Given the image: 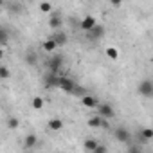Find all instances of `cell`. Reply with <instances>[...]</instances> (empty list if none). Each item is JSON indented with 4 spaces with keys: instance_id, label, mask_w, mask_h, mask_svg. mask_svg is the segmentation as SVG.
<instances>
[{
    "instance_id": "4316f807",
    "label": "cell",
    "mask_w": 153,
    "mask_h": 153,
    "mask_svg": "<svg viewBox=\"0 0 153 153\" xmlns=\"http://www.w3.org/2000/svg\"><path fill=\"white\" fill-rule=\"evenodd\" d=\"M128 153H142V148L140 146H130L128 148Z\"/></svg>"
},
{
    "instance_id": "ac0fdd59",
    "label": "cell",
    "mask_w": 153,
    "mask_h": 153,
    "mask_svg": "<svg viewBox=\"0 0 153 153\" xmlns=\"http://www.w3.org/2000/svg\"><path fill=\"white\" fill-rule=\"evenodd\" d=\"M40 11L42 13H45V15H52V11H54V7H52V4L51 2H40Z\"/></svg>"
},
{
    "instance_id": "d6986e66",
    "label": "cell",
    "mask_w": 153,
    "mask_h": 153,
    "mask_svg": "<svg viewBox=\"0 0 153 153\" xmlns=\"http://www.w3.org/2000/svg\"><path fill=\"white\" fill-rule=\"evenodd\" d=\"M101 123H103V119H101L99 115L88 117V126H90V128H101Z\"/></svg>"
},
{
    "instance_id": "5bb4252c",
    "label": "cell",
    "mask_w": 153,
    "mask_h": 153,
    "mask_svg": "<svg viewBox=\"0 0 153 153\" xmlns=\"http://www.w3.org/2000/svg\"><path fill=\"white\" fill-rule=\"evenodd\" d=\"M139 133H140L142 142H149L153 139V130L151 128H142V130H139Z\"/></svg>"
},
{
    "instance_id": "2e32d148",
    "label": "cell",
    "mask_w": 153,
    "mask_h": 153,
    "mask_svg": "<svg viewBox=\"0 0 153 153\" xmlns=\"http://www.w3.org/2000/svg\"><path fill=\"white\" fill-rule=\"evenodd\" d=\"M97 140L96 139H92V137H88V139H85V142H83V146H85V149L87 151H94L96 148H97Z\"/></svg>"
},
{
    "instance_id": "7402d4cb",
    "label": "cell",
    "mask_w": 153,
    "mask_h": 153,
    "mask_svg": "<svg viewBox=\"0 0 153 153\" xmlns=\"http://www.w3.org/2000/svg\"><path fill=\"white\" fill-rule=\"evenodd\" d=\"M18 126H20L18 117H9V119H7V128H9V130H18Z\"/></svg>"
},
{
    "instance_id": "5b68a950",
    "label": "cell",
    "mask_w": 153,
    "mask_h": 153,
    "mask_svg": "<svg viewBox=\"0 0 153 153\" xmlns=\"http://www.w3.org/2000/svg\"><path fill=\"white\" fill-rule=\"evenodd\" d=\"M96 25H97V22H96V18H94L92 15H85V16H83V20L79 22V29H81V31H85V33L92 31Z\"/></svg>"
},
{
    "instance_id": "30bf717a",
    "label": "cell",
    "mask_w": 153,
    "mask_h": 153,
    "mask_svg": "<svg viewBox=\"0 0 153 153\" xmlns=\"http://www.w3.org/2000/svg\"><path fill=\"white\" fill-rule=\"evenodd\" d=\"M36 144H38V135L29 133V135H25V137H24V142H22L24 149H33Z\"/></svg>"
},
{
    "instance_id": "603a6c76",
    "label": "cell",
    "mask_w": 153,
    "mask_h": 153,
    "mask_svg": "<svg viewBox=\"0 0 153 153\" xmlns=\"http://www.w3.org/2000/svg\"><path fill=\"white\" fill-rule=\"evenodd\" d=\"M106 56H108L110 59H117V58H119V51H117L115 47H108V49H106Z\"/></svg>"
},
{
    "instance_id": "44dd1931",
    "label": "cell",
    "mask_w": 153,
    "mask_h": 153,
    "mask_svg": "<svg viewBox=\"0 0 153 153\" xmlns=\"http://www.w3.org/2000/svg\"><path fill=\"white\" fill-rule=\"evenodd\" d=\"M7 9H11V11H13V13H16V15L24 11L22 4H18V2H9V4H7Z\"/></svg>"
},
{
    "instance_id": "9a60e30c",
    "label": "cell",
    "mask_w": 153,
    "mask_h": 153,
    "mask_svg": "<svg viewBox=\"0 0 153 153\" xmlns=\"http://www.w3.org/2000/svg\"><path fill=\"white\" fill-rule=\"evenodd\" d=\"M42 47H43V51H45V52H51V54H52V52L58 49V47H56V43H54L51 38H47V40L42 43Z\"/></svg>"
},
{
    "instance_id": "3957f363",
    "label": "cell",
    "mask_w": 153,
    "mask_h": 153,
    "mask_svg": "<svg viewBox=\"0 0 153 153\" xmlns=\"http://www.w3.org/2000/svg\"><path fill=\"white\" fill-rule=\"evenodd\" d=\"M114 137H115L119 142H123V144H130V140H131V135H130V131H128L124 126H117V128L114 130Z\"/></svg>"
},
{
    "instance_id": "d4e9b609",
    "label": "cell",
    "mask_w": 153,
    "mask_h": 153,
    "mask_svg": "<svg viewBox=\"0 0 153 153\" xmlns=\"http://www.w3.org/2000/svg\"><path fill=\"white\" fill-rule=\"evenodd\" d=\"M9 76H11V72L7 67H0V79H9Z\"/></svg>"
},
{
    "instance_id": "8fae6325",
    "label": "cell",
    "mask_w": 153,
    "mask_h": 153,
    "mask_svg": "<svg viewBox=\"0 0 153 153\" xmlns=\"http://www.w3.org/2000/svg\"><path fill=\"white\" fill-rule=\"evenodd\" d=\"M105 36V27L101 25V24H97L92 31H88V38L90 40H99V38H103Z\"/></svg>"
},
{
    "instance_id": "6da1fadb",
    "label": "cell",
    "mask_w": 153,
    "mask_h": 153,
    "mask_svg": "<svg viewBox=\"0 0 153 153\" xmlns=\"http://www.w3.org/2000/svg\"><path fill=\"white\" fill-rule=\"evenodd\" d=\"M96 110H97L96 115H99V117L105 119V121H106V119H112V117L115 115V110H114V106H112L110 103H99Z\"/></svg>"
},
{
    "instance_id": "7c38bea8",
    "label": "cell",
    "mask_w": 153,
    "mask_h": 153,
    "mask_svg": "<svg viewBox=\"0 0 153 153\" xmlns=\"http://www.w3.org/2000/svg\"><path fill=\"white\" fill-rule=\"evenodd\" d=\"M61 16L59 15H51V18H49V27L51 29H54V31H59V27H61Z\"/></svg>"
},
{
    "instance_id": "52a82bcc",
    "label": "cell",
    "mask_w": 153,
    "mask_h": 153,
    "mask_svg": "<svg viewBox=\"0 0 153 153\" xmlns=\"http://www.w3.org/2000/svg\"><path fill=\"white\" fill-rule=\"evenodd\" d=\"M61 65H63V56H52L51 59H49V72H54V74H58L59 72V68H61Z\"/></svg>"
},
{
    "instance_id": "f1b7e54d",
    "label": "cell",
    "mask_w": 153,
    "mask_h": 153,
    "mask_svg": "<svg viewBox=\"0 0 153 153\" xmlns=\"http://www.w3.org/2000/svg\"><path fill=\"white\" fill-rule=\"evenodd\" d=\"M27 153H31V151H27Z\"/></svg>"
},
{
    "instance_id": "8992f818",
    "label": "cell",
    "mask_w": 153,
    "mask_h": 153,
    "mask_svg": "<svg viewBox=\"0 0 153 153\" xmlns=\"http://www.w3.org/2000/svg\"><path fill=\"white\" fill-rule=\"evenodd\" d=\"M51 40L56 43V47H63V45H67L68 36H67V33H63V31H54L52 36H51Z\"/></svg>"
},
{
    "instance_id": "4fadbf2b",
    "label": "cell",
    "mask_w": 153,
    "mask_h": 153,
    "mask_svg": "<svg viewBox=\"0 0 153 153\" xmlns=\"http://www.w3.org/2000/svg\"><path fill=\"white\" fill-rule=\"evenodd\" d=\"M47 126H49V130H52V131H61V130H63V121H61V119H51Z\"/></svg>"
},
{
    "instance_id": "9c48e42d",
    "label": "cell",
    "mask_w": 153,
    "mask_h": 153,
    "mask_svg": "<svg viewBox=\"0 0 153 153\" xmlns=\"http://www.w3.org/2000/svg\"><path fill=\"white\" fill-rule=\"evenodd\" d=\"M58 79H59V76L58 74H54V72H47L45 74V79H43V83H45V88H58Z\"/></svg>"
},
{
    "instance_id": "7a4b0ae2",
    "label": "cell",
    "mask_w": 153,
    "mask_h": 153,
    "mask_svg": "<svg viewBox=\"0 0 153 153\" xmlns=\"http://www.w3.org/2000/svg\"><path fill=\"white\" fill-rule=\"evenodd\" d=\"M137 92L142 97H153V81L151 79H142L137 87Z\"/></svg>"
},
{
    "instance_id": "83f0119b",
    "label": "cell",
    "mask_w": 153,
    "mask_h": 153,
    "mask_svg": "<svg viewBox=\"0 0 153 153\" xmlns=\"http://www.w3.org/2000/svg\"><path fill=\"white\" fill-rule=\"evenodd\" d=\"M0 58H4V51H2V47H0Z\"/></svg>"
},
{
    "instance_id": "e0dca14e",
    "label": "cell",
    "mask_w": 153,
    "mask_h": 153,
    "mask_svg": "<svg viewBox=\"0 0 153 153\" xmlns=\"http://www.w3.org/2000/svg\"><path fill=\"white\" fill-rule=\"evenodd\" d=\"M25 63H27V65H36V63H38V54H36L34 51H29V52L25 54Z\"/></svg>"
},
{
    "instance_id": "277c9868",
    "label": "cell",
    "mask_w": 153,
    "mask_h": 153,
    "mask_svg": "<svg viewBox=\"0 0 153 153\" xmlns=\"http://www.w3.org/2000/svg\"><path fill=\"white\" fill-rule=\"evenodd\" d=\"M76 87H78V85H76L70 78H67V76H59V79H58V88H61L63 92H74V88Z\"/></svg>"
},
{
    "instance_id": "ffe728a7",
    "label": "cell",
    "mask_w": 153,
    "mask_h": 153,
    "mask_svg": "<svg viewBox=\"0 0 153 153\" xmlns=\"http://www.w3.org/2000/svg\"><path fill=\"white\" fill-rule=\"evenodd\" d=\"M7 42H9V34H7V31H6L4 27H0V47L7 45Z\"/></svg>"
},
{
    "instance_id": "ba28073f",
    "label": "cell",
    "mask_w": 153,
    "mask_h": 153,
    "mask_svg": "<svg viewBox=\"0 0 153 153\" xmlns=\"http://www.w3.org/2000/svg\"><path fill=\"white\" fill-rule=\"evenodd\" d=\"M81 105L85 106V108H90V110H96L97 108V105H99V99L97 97H94V96H81Z\"/></svg>"
},
{
    "instance_id": "484cf974",
    "label": "cell",
    "mask_w": 153,
    "mask_h": 153,
    "mask_svg": "<svg viewBox=\"0 0 153 153\" xmlns=\"http://www.w3.org/2000/svg\"><path fill=\"white\" fill-rule=\"evenodd\" d=\"M90 153H108V149H106L105 144H97V148H96L94 151H90Z\"/></svg>"
},
{
    "instance_id": "cb8c5ba5",
    "label": "cell",
    "mask_w": 153,
    "mask_h": 153,
    "mask_svg": "<svg viewBox=\"0 0 153 153\" xmlns=\"http://www.w3.org/2000/svg\"><path fill=\"white\" fill-rule=\"evenodd\" d=\"M31 105H33L34 110H42V108H43V99H42V97H34Z\"/></svg>"
}]
</instances>
